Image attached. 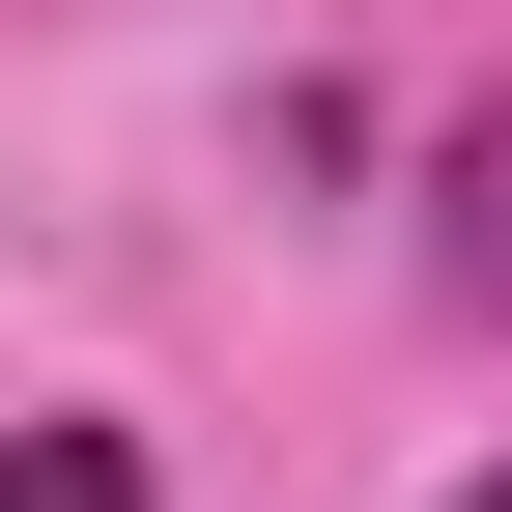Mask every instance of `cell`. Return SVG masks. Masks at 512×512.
Segmentation results:
<instances>
[{"label":"cell","instance_id":"obj_3","mask_svg":"<svg viewBox=\"0 0 512 512\" xmlns=\"http://www.w3.org/2000/svg\"><path fill=\"white\" fill-rule=\"evenodd\" d=\"M456 512H512V484H456Z\"/></svg>","mask_w":512,"mask_h":512},{"label":"cell","instance_id":"obj_2","mask_svg":"<svg viewBox=\"0 0 512 512\" xmlns=\"http://www.w3.org/2000/svg\"><path fill=\"white\" fill-rule=\"evenodd\" d=\"M0 512H143V427H0Z\"/></svg>","mask_w":512,"mask_h":512},{"label":"cell","instance_id":"obj_1","mask_svg":"<svg viewBox=\"0 0 512 512\" xmlns=\"http://www.w3.org/2000/svg\"><path fill=\"white\" fill-rule=\"evenodd\" d=\"M427 285L512 313V114H456V143H427Z\"/></svg>","mask_w":512,"mask_h":512}]
</instances>
